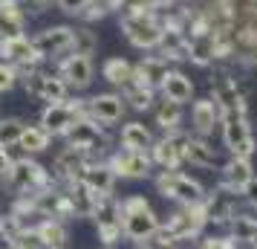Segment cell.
<instances>
[{"label": "cell", "mask_w": 257, "mask_h": 249, "mask_svg": "<svg viewBox=\"0 0 257 249\" xmlns=\"http://www.w3.org/2000/svg\"><path fill=\"white\" fill-rule=\"evenodd\" d=\"M52 3H55V0H24L21 6H24V12H29V15H41V12H47Z\"/></svg>", "instance_id": "cell-42"}, {"label": "cell", "mask_w": 257, "mask_h": 249, "mask_svg": "<svg viewBox=\"0 0 257 249\" xmlns=\"http://www.w3.org/2000/svg\"><path fill=\"white\" fill-rule=\"evenodd\" d=\"M251 177H254L251 159H245V156H231V159L220 168V189L231 191V194H240L243 186Z\"/></svg>", "instance_id": "cell-21"}, {"label": "cell", "mask_w": 257, "mask_h": 249, "mask_svg": "<svg viewBox=\"0 0 257 249\" xmlns=\"http://www.w3.org/2000/svg\"><path fill=\"white\" fill-rule=\"evenodd\" d=\"M185 142H188L185 131L165 133L162 139H153L148 156H151L153 165H159L162 171H176V168L185 162Z\"/></svg>", "instance_id": "cell-9"}, {"label": "cell", "mask_w": 257, "mask_h": 249, "mask_svg": "<svg viewBox=\"0 0 257 249\" xmlns=\"http://www.w3.org/2000/svg\"><path fill=\"white\" fill-rule=\"evenodd\" d=\"M168 75H171V61H165L162 55H145L139 64H133V81L142 87L159 90Z\"/></svg>", "instance_id": "cell-18"}, {"label": "cell", "mask_w": 257, "mask_h": 249, "mask_svg": "<svg viewBox=\"0 0 257 249\" xmlns=\"http://www.w3.org/2000/svg\"><path fill=\"white\" fill-rule=\"evenodd\" d=\"M188 58L194 61L197 67H208L217 61V52H214V35H194L188 38Z\"/></svg>", "instance_id": "cell-33"}, {"label": "cell", "mask_w": 257, "mask_h": 249, "mask_svg": "<svg viewBox=\"0 0 257 249\" xmlns=\"http://www.w3.org/2000/svg\"><path fill=\"white\" fill-rule=\"evenodd\" d=\"M21 232H24V226L18 223V217H15L12 212L0 214V240H3L6 246H12L15 240L21 237Z\"/></svg>", "instance_id": "cell-38"}, {"label": "cell", "mask_w": 257, "mask_h": 249, "mask_svg": "<svg viewBox=\"0 0 257 249\" xmlns=\"http://www.w3.org/2000/svg\"><path fill=\"white\" fill-rule=\"evenodd\" d=\"M185 162H191V165H197V168H217V151L208 145V139L191 136V133H188Z\"/></svg>", "instance_id": "cell-28"}, {"label": "cell", "mask_w": 257, "mask_h": 249, "mask_svg": "<svg viewBox=\"0 0 257 249\" xmlns=\"http://www.w3.org/2000/svg\"><path fill=\"white\" fill-rule=\"evenodd\" d=\"M75 29V26H72ZM95 49H98V38L90 26H78L75 29V41H72V52H78V55H93Z\"/></svg>", "instance_id": "cell-37"}, {"label": "cell", "mask_w": 257, "mask_h": 249, "mask_svg": "<svg viewBox=\"0 0 257 249\" xmlns=\"http://www.w3.org/2000/svg\"><path fill=\"white\" fill-rule=\"evenodd\" d=\"M240 194H243L245 200H248V203H251V206L257 209V177L248 180V183L243 186V191H240Z\"/></svg>", "instance_id": "cell-44"}, {"label": "cell", "mask_w": 257, "mask_h": 249, "mask_svg": "<svg viewBox=\"0 0 257 249\" xmlns=\"http://www.w3.org/2000/svg\"><path fill=\"white\" fill-rule=\"evenodd\" d=\"M153 93L151 87H142L136 81H127L124 87H118V96H121V102L124 107H133V110H151L153 107Z\"/></svg>", "instance_id": "cell-34"}, {"label": "cell", "mask_w": 257, "mask_h": 249, "mask_svg": "<svg viewBox=\"0 0 257 249\" xmlns=\"http://www.w3.org/2000/svg\"><path fill=\"white\" fill-rule=\"evenodd\" d=\"M87 186L90 191H95L98 197H110L113 191H116V174H113V168L110 162H101V159H93L90 165L81 171V177H78Z\"/></svg>", "instance_id": "cell-19"}, {"label": "cell", "mask_w": 257, "mask_h": 249, "mask_svg": "<svg viewBox=\"0 0 257 249\" xmlns=\"http://www.w3.org/2000/svg\"><path fill=\"white\" fill-rule=\"evenodd\" d=\"M101 78L110 81L113 87H124L127 81H133V64L121 55H113L101 64Z\"/></svg>", "instance_id": "cell-32"}, {"label": "cell", "mask_w": 257, "mask_h": 249, "mask_svg": "<svg viewBox=\"0 0 257 249\" xmlns=\"http://www.w3.org/2000/svg\"><path fill=\"white\" fill-rule=\"evenodd\" d=\"M211 102H214L217 110H220V119L231 116V113H245L243 93H240L237 81H234L225 70L217 72V78H211Z\"/></svg>", "instance_id": "cell-14"}, {"label": "cell", "mask_w": 257, "mask_h": 249, "mask_svg": "<svg viewBox=\"0 0 257 249\" xmlns=\"http://www.w3.org/2000/svg\"><path fill=\"white\" fill-rule=\"evenodd\" d=\"M24 90L32 96V99L47 102V105H52V102H64V99L70 96V87L61 81L55 72H47V70L29 72V75L24 78Z\"/></svg>", "instance_id": "cell-15"}, {"label": "cell", "mask_w": 257, "mask_h": 249, "mask_svg": "<svg viewBox=\"0 0 257 249\" xmlns=\"http://www.w3.org/2000/svg\"><path fill=\"white\" fill-rule=\"evenodd\" d=\"M64 142L72 145V148H84V151L98 156V151L107 148V128H101L90 116H81V119H75L70 125V131L64 133Z\"/></svg>", "instance_id": "cell-11"}, {"label": "cell", "mask_w": 257, "mask_h": 249, "mask_svg": "<svg viewBox=\"0 0 257 249\" xmlns=\"http://www.w3.org/2000/svg\"><path fill=\"white\" fill-rule=\"evenodd\" d=\"M9 168H12V156H9V151H6V148H0V180H6Z\"/></svg>", "instance_id": "cell-45"}, {"label": "cell", "mask_w": 257, "mask_h": 249, "mask_svg": "<svg viewBox=\"0 0 257 249\" xmlns=\"http://www.w3.org/2000/svg\"><path fill=\"white\" fill-rule=\"evenodd\" d=\"M6 249H9V246H6Z\"/></svg>", "instance_id": "cell-48"}, {"label": "cell", "mask_w": 257, "mask_h": 249, "mask_svg": "<svg viewBox=\"0 0 257 249\" xmlns=\"http://www.w3.org/2000/svg\"><path fill=\"white\" fill-rule=\"evenodd\" d=\"M222 145L228 148L231 156H245L251 159L257 151L254 133H251V125H248V116L245 113H231V116H222Z\"/></svg>", "instance_id": "cell-6"}, {"label": "cell", "mask_w": 257, "mask_h": 249, "mask_svg": "<svg viewBox=\"0 0 257 249\" xmlns=\"http://www.w3.org/2000/svg\"><path fill=\"white\" fill-rule=\"evenodd\" d=\"M118 214H121V235L133 243L148 240L159 229V217L142 194H130L124 200H118Z\"/></svg>", "instance_id": "cell-2"}, {"label": "cell", "mask_w": 257, "mask_h": 249, "mask_svg": "<svg viewBox=\"0 0 257 249\" xmlns=\"http://www.w3.org/2000/svg\"><path fill=\"white\" fill-rule=\"evenodd\" d=\"M64 189H67V194H70V203H72L75 217H93L95 206H98V200H101L95 191H90L81 180H72V183H67Z\"/></svg>", "instance_id": "cell-25"}, {"label": "cell", "mask_w": 257, "mask_h": 249, "mask_svg": "<svg viewBox=\"0 0 257 249\" xmlns=\"http://www.w3.org/2000/svg\"><path fill=\"white\" fill-rule=\"evenodd\" d=\"M26 122L18 116H0V148H18V139L24 133Z\"/></svg>", "instance_id": "cell-36"}, {"label": "cell", "mask_w": 257, "mask_h": 249, "mask_svg": "<svg viewBox=\"0 0 257 249\" xmlns=\"http://www.w3.org/2000/svg\"><path fill=\"white\" fill-rule=\"evenodd\" d=\"M93 220H95V235L104 246H116L121 240V214H118V200L110 194V197H101L98 206L93 212Z\"/></svg>", "instance_id": "cell-12"}, {"label": "cell", "mask_w": 257, "mask_h": 249, "mask_svg": "<svg viewBox=\"0 0 257 249\" xmlns=\"http://www.w3.org/2000/svg\"><path fill=\"white\" fill-rule=\"evenodd\" d=\"M159 90H162V99L176 102V105H188V102L194 99V81L179 70H171V75L165 78V84Z\"/></svg>", "instance_id": "cell-26"}, {"label": "cell", "mask_w": 257, "mask_h": 249, "mask_svg": "<svg viewBox=\"0 0 257 249\" xmlns=\"http://www.w3.org/2000/svg\"><path fill=\"white\" fill-rule=\"evenodd\" d=\"M124 110L127 107L118 93H95L93 99H87V116L98 122L101 128H113L116 122H121Z\"/></svg>", "instance_id": "cell-17"}, {"label": "cell", "mask_w": 257, "mask_h": 249, "mask_svg": "<svg viewBox=\"0 0 257 249\" xmlns=\"http://www.w3.org/2000/svg\"><path fill=\"white\" fill-rule=\"evenodd\" d=\"M12 3H24V0H12Z\"/></svg>", "instance_id": "cell-46"}, {"label": "cell", "mask_w": 257, "mask_h": 249, "mask_svg": "<svg viewBox=\"0 0 257 249\" xmlns=\"http://www.w3.org/2000/svg\"><path fill=\"white\" fill-rule=\"evenodd\" d=\"M0 61L21 67V64H41L35 47H32V38L18 35V38H0Z\"/></svg>", "instance_id": "cell-20"}, {"label": "cell", "mask_w": 257, "mask_h": 249, "mask_svg": "<svg viewBox=\"0 0 257 249\" xmlns=\"http://www.w3.org/2000/svg\"><path fill=\"white\" fill-rule=\"evenodd\" d=\"M6 183H9V191H12V194L29 197V194H35V191L52 186L55 180H52V174H49L41 162H35L32 156H21V159H12V168H9V174H6Z\"/></svg>", "instance_id": "cell-3"}, {"label": "cell", "mask_w": 257, "mask_h": 249, "mask_svg": "<svg viewBox=\"0 0 257 249\" xmlns=\"http://www.w3.org/2000/svg\"><path fill=\"white\" fill-rule=\"evenodd\" d=\"M121 32L136 49H156L159 47V38H162V24L151 6L145 3H127L124 15H121Z\"/></svg>", "instance_id": "cell-1"}, {"label": "cell", "mask_w": 257, "mask_h": 249, "mask_svg": "<svg viewBox=\"0 0 257 249\" xmlns=\"http://www.w3.org/2000/svg\"><path fill=\"white\" fill-rule=\"evenodd\" d=\"M228 229H231L234 243H245V246L257 249V217H251V214H234L228 220Z\"/></svg>", "instance_id": "cell-30"}, {"label": "cell", "mask_w": 257, "mask_h": 249, "mask_svg": "<svg viewBox=\"0 0 257 249\" xmlns=\"http://www.w3.org/2000/svg\"><path fill=\"white\" fill-rule=\"evenodd\" d=\"M118 145L127 148V151H151L153 133H151V128L142 125V122H127V125H121Z\"/></svg>", "instance_id": "cell-27"}, {"label": "cell", "mask_w": 257, "mask_h": 249, "mask_svg": "<svg viewBox=\"0 0 257 249\" xmlns=\"http://www.w3.org/2000/svg\"><path fill=\"white\" fill-rule=\"evenodd\" d=\"M9 249H47V246H44V240L38 237L35 229H24V232H21V237H18Z\"/></svg>", "instance_id": "cell-39"}, {"label": "cell", "mask_w": 257, "mask_h": 249, "mask_svg": "<svg viewBox=\"0 0 257 249\" xmlns=\"http://www.w3.org/2000/svg\"><path fill=\"white\" fill-rule=\"evenodd\" d=\"M55 3H58V6H61V9H64L67 15H78L84 6L90 3V0H55Z\"/></svg>", "instance_id": "cell-43"}, {"label": "cell", "mask_w": 257, "mask_h": 249, "mask_svg": "<svg viewBox=\"0 0 257 249\" xmlns=\"http://www.w3.org/2000/svg\"><path fill=\"white\" fill-rule=\"evenodd\" d=\"M104 249H113V246H104Z\"/></svg>", "instance_id": "cell-47"}, {"label": "cell", "mask_w": 257, "mask_h": 249, "mask_svg": "<svg viewBox=\"0 0 257 249\" xmlns=\"http://www.w3.org/2000/svg\"><path fill=\"white\" fill-rule=\"evenodd\" d=\"M55 75H58L61 81L70 87V90H87V87L93 84V75H95L93 58H90V55H78V52H70V55L58 58Z\"/></svg>", "instance_id": "cell-13"}, {"label": "cell", "mask_w": 257, "mask_h": 249, "mask_svg": "<svg viewBox=\"0 0 257 249\" xmlns=\"http://www.w3.org/2000/svg\"><path fill=\"white\" fill-rule=\"evenodd\" d=\"M197 249H237V243L231 240V235L228 237H205Z\"/></svg>", "instance_id": "cell-41"}, {"label": "cell", "mask_w": 257, "mask_h": 249, "mask_svg": "<svg viewBox=\"0 0 257 249\" xmlns=\"http://www.w3.org/2000/svg\"><path fill=\"white\" fill-rule=\"evenodd\" d=\"M153 116H156V125L162 128L165 133H174V131H182V105H176V102H168L162 99L159 105L153 107Z\"/></svg>", "instance_id": "cell-31"}, {"label": "cell", "mask_w": 257, "mask_h": 249, "mask_svg": "<svg viewBox=\"0 0 257 249\" xmlns=\"http://www.w3.org/2000/svg\"><path fill=\"white\" fill-rule=\"evenodd\" d=\"M87 116V99H64V102H52L41 110V128L49 133V136H64L70 131V125L75 119Z\"/></svg>", "instance_id": "cell-5"}, {"label": "cell", "mask_w": 257, "mask_h": 249, "mask_svg": "<svg viewBox=\"0 0 257 249\" xmlns=\"http://www.w3.org/2000/svg\"><path fill=\"white\" fill-rule=\"evenodd\" d=\"M72 41H75V29L72 26H49V29H41L32 38V47H35L41 61H49V58L58 61L72 52Z\"/></svg>", "instance_id": "cell-8"}, {"label": "cell", "mask_w": 257, "mask_h": 249, "mask_svg": "<svg viewBox=\"0 0 257 249\" xmlns=\"http://www.w3.org/2000/svg\"><path fill=\"white\" fill-rule=\"evenodd\" d=\"M38 232V237L44 240V246L47 249H64L67 246V240H70V232H67V223H61V220H52V217H44L38 226H32Z\"/></svg>", "instance_id": "cell-29"}, {"label": "cell", "mask_w": 257, "mask_h": 249, "mask_svg": "<svg viewBox=\"0 0 257 249\" xmlns=\"http://www.w3.org/2000/svg\"><path fill=\"white\" fill-rule=\"evenodd\" d=\"M234 200H237V194L225 189H220L217 194H205V200H202L205 220L208 223H228L234 217Z\"/></svg>", "instance_id": "cell-23"}, {"label": "cell", "mask_w": 257, "mask_h": 249, "mask_svg": "<svg viewBox=\"0 0 257 249\" xmlns=\"http://www.w3.org/2000/svg\"><path fill=\"white\" fill-rule=\"evenodd\" d=\"M26 32V12L21 3L0 0V38H18Z\"/></svg>", "instance_id": "cell-24"}, {"label": "cell", "mask_w": 257, "mask_h": 249, "mask_svg": "<svg viewBox=\"0 0 257 249\" xmlns=\"http://www.w3.org/2000/svg\"><path fill=\"white\" fill-rule=\"evenodd\" d=\"M156 191L162 194L165 200H176L188 206V203H202L205 200V189L202 183H197L194 177H188L182 171H159L153 180Z\"/></svg>", "instance_id": "cell-4"}, {"label": "cell", "mask_w": 257, "mask_h": 249, "mask_svg": "<svg viewBox=\"0 0 257 249\" xmlns=\"http://www.w3.org/2000/svg\"><path fill=\"white\" fill-rule=\"evenodd\" d=\"M93 159H98L95 154H90V151H84V148H72V145H67V148H61L58 154H55V159H52V180L58 183V186H67V183H72V180L81 177V171Z\"/></svg>", "instance_id": "cell-10"}, {"label": "cell", "mask_w": 257, "mask_h": 249, "mask_svg": "<svg viewBox=\"0 0 257 249\" xmlns=\"http://www.w3.org/2000/svg\"><path fill=\"white\" fill-rule=\"evenodd\" d=\"M15 84H18V72H15L12 64L0 61V93H9Z\"/></svg>", "instance_id": "cell-40"}, {"label": "cell", "mask_w": 257, "mask_h": 249, "mask_svg": "<svg viewBox=\"0 0 257 249\" xmlns=\"http://www.w3.org/2000/svg\"><path fill=\"white\" fill-rule=\"evenodd\" d=\"M107 162L113 168V174L121 180H142V177H148L153 168L148 151H127V148H118Z\"/></svg>", "instance_id": "cell-16"}, {"label": "cell", "mask_w": 257, "mask_h": 249, "mask_svg": "<svg viewBox=\"0 0 257 249\" xmlns=\"http://www.w3.org/2000/svg\"><path fill=\"white\" fill-rule=\"evenodd\" d=\"M49 142H52V136H49L41 125H26L24 133H21V139H18V148H21L26 156H32V154L47 151Z\"/></svg>", "instance_id": "cell-35"}, {"label": "cell", "mask_w": 257, "mask_h": 249, "mask_svg": "<svg viewBox=\"0 0 257 249\" xmlns=\"http://www.w3.org/2000/svg\"><path fill=\"white\" fill-rule=\"evenodd\" d=\"M217 125H220V110H217V105L211 99H197L191 105V128H194V133L205 139V136L214 133Z\"/></svg>", "instance_id": "cell-22"}, {"label": "cell", "mask_w": 257, "mask_h": 249, "mask_svg": "<svg viewBox=\"0 0 257 249\" xmlns=\"http://www.w3.org/2000/svg\"><path fill=\"white\" fill-rule=\"evenodd\" d=\"M205 226H208V220H205L202 203H188L182 209H176L174 214H168V220L162 223V229H168L179 243H185V240H194V237L202 235Z\"/></svg>", "instance_id": "cell-7"}]
</instances>
